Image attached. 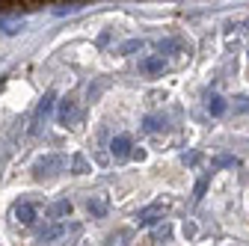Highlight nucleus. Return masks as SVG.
Wrapping results in <instances>:
<instances>
[{
    "label": "nucleus",
    "mask_w": 249,
    "mask_h": 246,
    "mask_svg": "<svg viewBox=\"0 0 249 246\" xmlns=\"http://www.w3.org/2000/svg\"><path fill=\"white\" fill-rule=\"evenodd\" d=\"M62 166H66V158H59V155H48V158H39V160L33 163V175H36V178L56 175Z\"/></svg>",
    "instance_id": "nucleus-1"
},
{
    "label": "nucleus",
    "mask_w": 249,
    "mask_h": 246,
    "mask_svg": "<svg viewBox=\"0 0 249 246\" xmlns=\"http://www.w3.org/2000/svg\"><path fill=\"white\" fill-rule=\"evenodd\" d=\"M131 148H134V145H131L128 137H116V140L110 142V155H113L116 160H124V158H131V155H134Z\"/></svg>",
    "instance_id": "nucleus-2"
},
{
    "label": "nucleus",
    "mask_w": 249,
    "mask_h": 246,
    "mask_svg": "<svg viewBox=\"0 0 249 246\" xmlns=\"http://www.w3.org/2000/svg\"><path fill=\"white\" fill-rule=\"evenodd\" d=\"M77 116H80V110H77V104L71 98H66L59 104V125H74Z\"/></svg>",
    "instance_id": "nucleus-3"
},
{
    "label": "nucleus",
    "mask_w": 249,
    "mask_h": 246,
    "mask_svg": "<svg viewBox=\"0 0 249 246\" xmlns=\"http://www.w3.org/2000/svg\"><path fill=\"white\" fill-rule=\"evenodd\" d=\"M15 220H18V223H24V226L36 223V208L30 205V202H18V205H15Z\"/></svg>",
    "instance_id": "nucleus-4"
},
{
    "label": "nucleus",
    "mask_w": 249,
    "mask_h": 246,
    "mask_svg": "<svg viewBox=\"0 0 249 246\" xmlns=\"http://www.w3.org/2000/svg\"><path fill=\"white\" fill-rule=\"evenodd\" d=\"M69 213H71V202H69V199H62V202H53V205L48 208V217H51V220L69 217Z\"/></svg>",
    "instance_id": "nucleus-5"
},
{
    "label": "nucleus",
    "mask_w": 249,
    "mask_h": 246,
    "mask_svg": "<svg viewBox=\"0 0 249 246\" xmlns=\"http://www.w3.org/2000/svg\"><path fill=\"white\" fill-rule=\"evenodd\" d=\"M140 69H142L145 74H158V71H163V59H160V56H145L142 63H140Z\"/></svg>",
    "instance_id": "nucleus-6"
},
{
    "label": "nucleus",
    "mask_w": 249,
    "mask_h": 246,
    "mask_svg": "<svg viewBox=\"0 0 249 246\" xmlns=\"http://www.w3.org/2000/svg\"><path fill=\"white\" fill-rule=\"evenodd\" d=\"M86 3H53V15H69V12H80Z\"/></svg>",
    "instance_id": "nucleus-7"
},
{
    "label": "nucleus",
    "mask_w": 249,
    "mask_h": 246,
    "mask_svg": "<svg viewBox=\"0 0 249 246\" xmlns=\"http://www.w3.org/2000/svg\"><path fill=\"white\" fill-rule=\"evenodd\" d=\"M53 101H56V95H53V92H48V95L42 98V104H39V113H36V116H39V119H45V116L53 110Z\"/></svg>",
    "instance_id": "nucleus-8"
},
{
    "label": "nucleus",
    "mask_w": 249,
    "mask_h": 246,
    "mask_svg": "<svg viewBox=\"0 0 249 246\" xmlns=\"http://www.w3.org/2000/svg\"><path fill=\"white\" fill-rule=\"evenodd\" d=\"M0 30H3L6 36H15L18 30H21V21H15V18H3V21H0Z\"/></svg>",
    "instance_id": "nucleus-9"
},
{
    "label": "nucleus",
    "mask_w": 249,
    "mask_h": 246,
    "mask_svg": "<svg viewBox=\"0 0 249 246\" xmlns=\"http://www.w3.org/2000/svg\"><path fill=\"white\" fill-rule=\"evenodd\" d=\"M71 172H74V175H86V172H89V163H86L80 155H74V158H71Z\"/></svg>",
    "instance_id": "nucleus-10"
},
{
    "label": "nucleus",
    "mask_w": 249,
    "mask_h": 246,
    "mask_svg": "<svg viewBox=\"0 0 249 246\" xmlns=\"http://www.w3.org/2000/svg\"><path fill=\"white\" fill-rule=\"evenodd\" d=\"M59 231H62L59 226H48V228H42V231H39V240H45V243H48V240L59 237Z\"/></svg>",
    "instance_id": "nucleus-11"
},
{
    "label": "nucleus",
    "mask_w": 249,
    "mask_h": 246,
    "mask_svg": "<svg viewBox=\"0 0 249 246\" xmlns=\"http://www.w3.org/2000/svg\"><path fill=\"white\" fill-rule=\"evenodd\" d=\"M89 211L95 213V217H101V213L107 211V205H104V199H95V202H89Z\"/></svg>",
    "instance_id": "nucleus-12"
},
{
    "label": "nucleus",
    "mask_w": 249,
    "mask_h": 246,
    "mask_svg": "<svg viewBox=\"0 0 249 246\" xmlns=\"http://www.w3.org/2000/svg\"><path fill=\"white\" fill-rule=\"evenodd\" d=\"M208 107H211V113H213V116H220V113L226 110V104H223V98H211V104H208Z\"/></svg>",
    "instance_id": "nucleus-13"
},
{
    "label": "nucleus",
    "mask_w": 249,
    "mask_h": 246,
    "mask_svg": "<svg viewBox=\"0 0 249 246\" xmlns=\"http://www.w3.org/2000/svg\"><path fill=\"white\" fill-rule=\"evenodd\" d=\"M137 48H142V42H128V45H122V53H131Z\"/></svg>",
    "instance_id": "nucleus-14"
}]
</instances>
